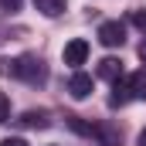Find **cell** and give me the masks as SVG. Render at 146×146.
Masks as SVG:
<instances>
[{
    "label": "cell",
    "instance_id": "obj_9",
    "mask_svg": "<svg viewBox=\"0 0 146 146\" xmlns=\"http://www.w3.org/2000/svg\"><path fill=\"white\" fill-rule=\"evenodd\" d=\"M129 85H133V99H146V68L129 75Z\"/></svg>",
    "mask_w": 146,
    "mask_h": 146
},
{
    "label": "cell",
    "instance_id": "obj_7",
    "mask_svg": "<svg viewBox=\"0 0 146 146\" xmlns=\"http://www.w3.org/2000/svg\"><path fill=\"white\" fill-rule=\"evenodd\" d=\"M99 78H106V82L122 78V61H119V58H102V61H99Z\"/></svg>",
    "mask_w": 146,
    "mask_h": 146
},
{
    "label": "cell",
    "instance_id": "obj_6",
    "mask_svg": "<svg viewBox=\"0 0 146 146\" xmlns=\"http://www.w3.org/2000/svg\"><path fill=\"white\" fill-rule=\"evenodd\" d=\"M21 126H27V129H48L51 119H48L44 109H27L24 115H21Z\"/></svg>",
    "mask_w": 146,
    "mask_h": 146
},
{
    "label": "cell",
    "instance_id": "obj_5",
    "mask_svg": "<svg viewBox=\"0 0 146 146\" xmlns=\"http://www.w3.org/2000/svg\"><path fill=\"white\" fill-rule=\"evenodd\" d=\"M129 99H133V85H129V78L122 75V78L112 82V99H109V106H126Z\"/></svg>",
    "mask_w": 146,
    "mask_h": 146
},
{
    "label": "cell",
    "instance_id": "obj_11",
    "mask_svg": "<svg viewBox=\"0 0 146 146\" xmlns=\"http://www.w3.org/2000/svg\"><path fill=\"white\" fill-rule=\"evenodd\" d=\"M21 3H24V0H0V10L14 14V10H21Z\"/></svg>",
    "mask_w": 146,
    "mask_h": 146
},
{
    "label": "cell",
    "instance_id": "obj_15",
    "mask_svg": "<svg viewBox=\"0 0 146 146\" xmlns=\"http://www.w3.org/2000/svg\"><path fill=\"white\" fill-rule=\"evenodd\" d=\"M139 146H146V129H143V133H139Z\"/></svg>",
    "mask_w": 146,
    "mask_h": 146
},
{
    "label": "cell",
    "instance_id": "obj_1",
    "mask_svg": "<svg viewBox=\"0 0 146 146\" xmlns=\"http://www.w3.org/2000/svg\"><path fill=\"white\" fill-rule=\"evenodd\" d=\"M3 72L14 75V78H21V82H27V85H41L48 78V68L41 65L37 54H21L14 61H3Z\"/></svg>",
    "mask_w": 146,
    "mask_h": 146
},
{
    "label": "cell",
    "instance_id": "obj_8",
    "mask_svg": "<svg viewBox=\"0 0 146 146\" xmlns=\"http://www.w3.org/2000/svg\"><path fill=\"white\" fill-rule=\"evenodd\" d=\"M34 7L44 14V17H58V14H65V0H34Z\"/></svg>",
    "mask_w": 146,
    "mask_h": 146
},
{
    "label": "cell",
    "instance_id": "obj_12",
    "mask_svg": "<svg viewBox=\"0 0 146 146\" xmlns=\"http://www.w3.org/2000/svg\"><path fill=\"white\" fill-rule=\"evenodd\" d=\"M133 24H136L139 31H146V10H136V14H133Z\"/></svg>",
    "mask_w": 146,
    "mask_h": 146
},
{
    "label": "cell",
    "instance_id": "obj_10",
    "mask_svg": "<svg viewBox=\"0 0 146 146\" xmlns=\"http://www.w3.org/2000/svg\"><path fill=\"white\" fill-rule=\"evenodd\" d=\"M7 119H10V99H7V95L0 92V126H3Z\"/></svg>",
    "mask_w": 146,
    "mask_h": 146
},
{
    "label": "cell",
    "instance_id": "obj_2",
    "mask_svg": "<svg viewBox=\"0 0 146 146\" xmlns=\"http://www.w3.org/2000/svg\"><path fill=\"white\" fill-rule=\"evenodd\" d=\"M99 41H102L106 48H122L126 27H122L119 21H106V24H99Z\"/></svg>",
    "mask_w": 146,
    "mask_h": 146
},
{
    "label": "cell",
    "instance_id": "obj_13",
    "mask_svg": "<svg viewBox=\"0 0 146 146\" xmlns=\"http://www.w3.org/2000/svg\"><path fill=\"white\" fill-rule=\"evenodd\" d=\"M0 146H27V139H21V136H7V139H0Z\"/></svg>",
    "mask_w": 146,
    "mask_h": 146
},
{
    "label": "cell",
    "instance_id": "obj_4",
    "mask_svg": "<svg viewBox=\"0 0 146 146\" xmlns=\"http://www.w3.org/2000/svg\"><path fill=\"white\" fill-rule=\"evenodd\" d=\"M92 75H85V72H75L72 78H68V92H72V99H88L92 95Z\"/></svg>",
    "mask_w": 146,
    "mask_h": 146
},
{
    "label": "cell",
    "instance_id": "obj_3",
    "mask_svg": "<svg viewBox=\"0 0 146 146\" xmlns=\"http://www.w3.org/2000/svg\"><path fill=\"white\" fill-rule=\"evenodd\" d=\"M85 58H88V41L75 37V41H68V44H65V65H68V68L85 65Z\"/></svg>",
    "mask_w": 146,
    "mask_h": 146
},
{
    "label": "cell",
    "instance_id": "obj_14",
    "mask_svg": "<svg viewBox=\"0 0 146 146\" xmlns=\"http://www.w3.org/2000/svg\"><path fill=\"white\" fill-rule=\"evenodd\" d=\"M139 58H143V65H146V37H143V44H139Z\"/></svg>",
    "mask_w": 146,
    "mask_h": 146
}]
</instances>
